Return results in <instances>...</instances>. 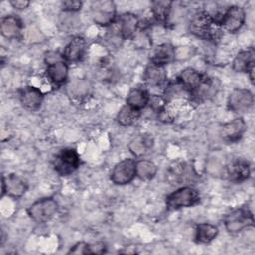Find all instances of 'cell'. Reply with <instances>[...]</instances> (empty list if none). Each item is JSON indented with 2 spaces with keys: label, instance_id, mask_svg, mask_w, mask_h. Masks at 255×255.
Masks as SVG:
<instances>
[{
  "label": "cell",
  "instance_id": "obj_27",
  "mask_svg": "<svg viewBox=\"0 0 255 255\" xmlns=\"http://www.w3.org/2000/svg\"><path fill=\"white\" fill-rule=\"evenodd\" d=\"M140 116V111L133 109L132 107L126 104L121 108L117 115V122L121 126H131L134 124Z\"/></svg>",
  "mask_w": 255,
  "mask_h": 255
},
{
  "label": "cell",
  "instance_id": "obj_2",
  "mask_svg": "<svg viewBox=\"0 0 255 255\" xmlns=\"http://www.w3.org/2000/svg\"><path fill=\"white\" fill-rule=\"evenodd\" d=\"M199 178L192 163L187 161H176L166 171V179L171 185L187 186L196 182Z\"/></svg>",
  "mask_w": 255,
  "mask_h": 255
},
{
  "label": "cell",
  "instance_id": "obj_24",
  "mask_svg": "<svg viewBox=\"0 0 255 255\" xmlns=\"http://www.w3.org/2000/svg\"><path fill=\"white\" fill-rule=\"evenodd\" d=\"M150 95L143 88H132L127 96V104L135 110L141 111L148 105Z\"/></svg>",
  "mask_w": 255,
  "mask_h": 255
},
{
  "label": "cell",
  "instance_id": "obj_4",
  "mask_svg": "<svg viewBox=\"0 0 255 255\" xmlns=\"http://www.w3.org/2000/svg\"><path fill=\"white\" fill-rule=\"evenodd\" d=\"M45 62L47 64L46 74L48 79L56 86L63 85L67 81L69 74V67L63 55L57 52H50L47 54Z\"/></svg>",
  "mask_w": 255,
  "mask_h": 255
},
{
  "label": "cell",
  "instance_id": "obj_8",
  "mask_svg": "<svg viewBox=\"0 0 255 255\" xmlns=\"http://www.w3.org/2000/svg\"><path fill=\"white\" fill-rule=\"evenodd\" d=\"M93 21L103 27H109L116 22L117 10L113 1L102 0L93 2L91 6Z\"/></svg>",
  "mask_w": 255,
  "mask_h": 255
},
{
  "label": "cell",
  "instance_id": "obj_30",
  "mask_svg": "<svg viewBox=\"0 0 255 255\" xmlns=\"http://www.w3.org/2000/svg\"><path fill=\"white\" fill-rule=\"evenodd\" d=\"M125 38L122 35L117 23H113L111 26H109V30L106 34V41L109 45H111L114 48H118L122 45Z\"/></svg>",
  "mask_w": 255,
  "mask_h": 255
},
{
  "label": "cell",
  "instance_id": "obj_9",
  "mask_svg": "<svg viewBox=\"0 0 255 255\" xmlns=\"http://www.w3.org/2000/svg\"><path fill=\"white\" fill-rule=\"evenodd\" d=\"M135 162L131 158H126L118 162L111 172V180L117 185H125L131 182L136 176Z\"/></svg>",
  "mask_w": 255,
  "mask_h": 255
},
{
  "label": "cell",
  "instance_id": "obj_25",
  "mask_svg": "<svg viewBox=\"0 0 255 255\" xmlns=\"http://www.w3.org/2000/svg\"><path fill=\"white\" fill-rule=\"evenodd\" d=\"M218 234L217 226L211 223H199L195 227L194 239L197 243L207 244L211 242Z\"/></svg>",
  "mask_w": 255,
  "mask_h": 255
},
{
  "label": "cell",
  "instance_id": "obj_26",
  "mask_svg": "<svg viewBox=\"0 0 255 255\" xmlns=\"http://www.w3.org/2000/svg\"><path fill=\"white\" fill-rule=\"evenodd\" d=\"M173 2L167 0H156L151 2V13L156 22L164 24L167 22Z\"/></svg>",
  "mask_w": 255,
  "mask_h": 255
},
{
  "label": "cell",
  "instance_id": "obj_29",
  "mask_svg": "<svg viewBox=\"0 0 255 255\" xmlns=\"http://www.w3.org/2000/svg\"><path fill=\"white\" fill-rule=\"evenodd\" d=\"M134 47L137 49H151L152 41L149 33L147 32L146 26H142L139 22L138 29L130 38Z\"/></svg>",
  "mask_w": 255,
  "mask_h": 255
},
{
  "label": "cell",
  "instance_id": "obj_11",
  "mask_svg": "<svg viewBox=\"0 0 255 255\" xmlns=\"http://www.w3.org/2000/svg\"><path fill=\"white\" fill-rule=\"evenodd\" d=\"M245 11L239 6H230L225 9L220 26L229 33H235L241 29L245 22Z\"/></svg>",
  "mask_w": 255,
  "mask_h": 255
},
{
  "label": "cell",
  "instance_id": "obj_19",
  "mask_svg": "<svg viewBox=\"0 0 255 255\" xmlns=\"http://www.w3.org/2000/svg\"><path fill=\"white\" fill-rule=\"evenodd\" d=\"M226 175L230 181L233 182H241L246 180L250 176V165L248 161L236 158L231 160L226 165Z\"/></svg>",
  "mask_w": 255,
  "mask_h": 255
},
{
  "label": "cell",
  "instance_id": "obj_32",
  "mask_svg": "<svg viewBox=\"0 0 255 255\" xmlns=\"http://www.w3.org/2000/svg\"><path fill=\"white\" fill-rule=\"evenodd\" d=\"M69 254H89V243L78 242L73 247H71Z\"/></svg>",
  "mask_w": 255,
  "mask_h": 255
},
{
  "label": "cell",
  "instance_id": "obj_10",
  "mask_svg": "<svg viewBox=\"0 0 255 255\" xmlns=\"http://www.w3.org/2000/svg\"><path fill=\"white\" fill-rule=\"evenodd\" d=\"M254 98L251 91L247 89H234L228 96L227 107L234 113L247 112L253 105Z\"/></svg>",
  "mask_w": 255,
  "mask_h": 255
},
{
  "label": "cell",
  "instance_id": "obj_7",
  "mask_svg": "<svg viewBox=\"0 0 255 255\" xmlns=\"http://www.w3.org/2000/svg\"><path fill=\"white\" fill-rule=\"evenodd\" d=\"M80 163V155L76 149L64 148L56 155L54 159V169L58 174L67 176L77 170Z\"/></svg>",
  "mask_w": 255,
  "mask_h": 255
},
{
  "label": "cell",
  "instance_id": "obj_1",
  "mask_svg": "<svg viewBox=\"0 0 255 255\" xmlns=\"http://www.w3.org/2000/svg\"><path fill=\"white\" fill-rule=\"evenodd\" d=\"M189 31L197 38L215 41L221 35V26L215 23L209 14L203 10L192 16L189 22Z\"/></svg>",
  "mask_w": 255,
  "mask_h": 255
},
{
  "label": "cell",
  "instance_id": "obj_12",
  "mask_svg": "<svg viewBox=\"0 0 255 255\" xmlns=\"http://www.w3.org/2000/svg\"><path fill=\"white\" fill-rule=\"evenodd\" d=\"M254 64L255 51L253 48H247L239 51L232 61V69L238 73H247L251 83H254Z\"/></svg>",
  "mask_w": 255,
  "mask_h": 255
},
{
  "label": "cell",
  "instance_id": "obj_16",
  "mask_svg": "<svg viewBox=\"0 0 255 255\" xmlns=\"http://www.w3.org/2000/svg\"><path fill=\"white\" fill-rule=\"evenodd\" d=\"M86 49V40L81 36H75L66 45L62 55L67 63H77L84 58Z\"/></svg>",
  "mask_w": 255,
  "mask_h": 255
},
{
  "label": "cell",
  "instance_id": "obj_31",
  "mask_svg": "<svg viewBox=\"0 0 255 255\" xmlns=\"http://www.w3.org/2000/svg\"><path fill=\"white\" fill-rule=\"evenodd\" d=\"M83 6V2L82 1H74V0H70V1H64L62 2V9L65 12H78L82 9Z\"/></svg>",
  "mask_w": 255,
  "mask_h": 255
},
{
  "label": "cell",
  "instance_id": "obj_14",
  "mask_svg": "<svg viewBox=\"0 0 255 255\" xmlns=\"http://www.w3.org/2000/svg\"><path fill=\"white\" fill-rule=\"evenodd\" d=\"M246 130V123L242 118H236L223 124L219 129L221 138L227 142L238 141Z\"/></svg>",
  "mask_w": 255,
  "mask_h": 255
},
{
  "label": "cell",
  "instance_id": "obj_18",
  "mask_svg": "<svg viewBox=\"0 0 255 255\" xmlns=\"http://www.w3.org/2000/svg\"><path fill=\"white\" fill-rule=\"evenodd\" d=\"M43 93L34 86H26L19 91V100L24 108L30 111L38 110L43 102Z\"/></svg>",
  "mask_w": 255,
  "mask_h": 255
},
{
  "label": "cell",
  "instance_id": "obj_33",
  "mask_svg": "<svg viewBox=\"0 0 255 255\" xmlns=\"http://www.w3.org/2000/svg\"><path fill=\"white\" fill-rule=\"evenodd\" d=\"M106 245L103 242L89 244V254H102L106 252Z\"/></svg>",
  "mask_w": 255,
  "mask_h": 255
},
{
  "label": "cell",
  "instance_id": "obj_22",
  "mask_svg": "<svg viewBox=\"0 0 255 255\" xmlns=\"http://www.w3.org/2000/svg\"><path fill=\"white\" fill-rule=\"evenodd\" d=\"M116 23L126 39H130L133 34L136 32L139 26V20L136 17V15L132 13H124L122 14L118 20H116Z\"/></svg>",
  "mask_w": 255,
  "mask_h": 255
},
{
  "label": "cell",
  "instance_id": "obj_13",
  "mask_svg": "<svg viewBox=\"0 0 255 255\" xmlns=\"http://www.w3.org/2000/svg\"><path fill=\"white\" fill-rule=\"evenodd\" d=\"M2 196L7 194L13 198L22 197L28 189L27 182L17 174L2 175Z\"/></svg>",
  "mask_w": 255,
  "mask_h": 255
},
{
  "label": "cell",
  "instance_id": "obj_34",
  "mask_svg": "<svg viewBox=\"0 0 255 255\" xmlns=\"http://www.w3.org/2000/svg\"><path fill=\"white\" fill-rule=\"evenodd\" d=\"M10 4L13 8H15L17 10H25L26 8L29 7L30 1H27V0H12V1H10Z\"/></svg>",
  "mask_w": 255,
  "mask_h": 255
},
{
  "label": "cell",
  "instance_id": "obj_23",
  "mask_svg": "<svg viewBox=\"0 0 255 255\" xmlns=\"http://www.w3.org/2000/svg\"><path fill=\"white\" fill-rule=\"evenodd\" d=\"M153 146V138L151 135L142 133L134 136L128 143L129 151L136 157L143 156Z\"/></svg>",
  "mask_w": 255,
  "mask_h": 255
},
{
  "label": "cell",
  "instance_id": "obj_15",
  "mask_svg": "<svg viewBox=\"0 0 255 255\" xmlns=\"http://www.w3.org/2000/svg\"><path fill=\"white\" fill-rule=\"evenodd\" d=\"M175 58L176 50L172 45L168 43H163L155 46L154 48H151L149 53L150 63L162 67L172 63Z\"/></svg>",
  "mask_w": 255,
  "mask_h": 255
},
{
  "label": "cell",
  "instance_id": "obj_28",
  "mask_svg": "<svg viewBox=\"0 0 255 255\" xmlns=\"http://www.w3.org/2000/svg\"><path fill=\"white\" fill-rule=\"evenodd\" d=\"M135 170L137 177L142 180H150L155 176L157 166L150 160L140 159L135 162Z\"/></svg>",
  "mask_w": 255,
  "mask_h": 255
},
{
  "label": "cell",
  "instance_id": "obj_17",
  "mask_svg": "<svg viewBox=\"0 0 255 255\" xmlns=\"http://www.w3.org/2000/svg\"><path fill=\"white\" fill-rule=\"evenodd\" d=\"M206 76L202 75L193 68L183 69L177 76L176 82L188 93L195 91L205 80Z\"/></svg>",
  "mask_w": 255,
  "mask_h": 255
},
{
  "label": "cell",
  "instance_id": "obj_5",
  "mask_svg": "<svg viewBox=\"0 0 255 255\" xmlns=\"http://www.w3.org/2000/svg\"><path fill=\"white\" fill-rule=\"evenodd\" d=\"M58 211V203L53 197L41 198L33 202L28 208L27 213L29 217L37 222L44 223L54 217Z\"/></svg>",
  "mask_w": 255,
  "mask_h": 255
},
{
  "label": "cell",
  "instance_id": "obj_3",
  "mask_svg": "<svg viewBox=\"0 0 255 255\" xmlns=\"http://www.w3.org/2000/svg\"><path fill=\"white\" fill-rule=\"evenodd\" d=\"M200 200L199 192L191 185L180 186L175 191L168 194L165 204L169 210H177L183 207H190L197 204Z\"/></svg>",
  "mask_w": 255,
  "mask_h": 255
},
{
  "label": "cell",
  "instance_id": "obj_20",
  "mask_svg": "<svg viewBox=\"0 0 255 255\" xmlns=\"http://www.w3.org/2000/svg\"><path fill=\"white\" fill-rule=\"evenodd\" d=\"M22 29V20L15 15H8L1 19L0 32L1 35L6 39H18L21 36Z\"/></svg>",
  "mask_w": 255,
  "mask_h": 255
},
{
  "label": "cell",
  "instance_id": "obj_6",
  "mask_svg": "<svg viewBox=\"0 0 255 255\" xmlns=\"http://www.w3.org/2000/svg\"><path fill=\"white\" fill-rule=\"evenodd\" d=\"M223 221L224 226L229 233L240 232L254 224L253 214L246 207H240L232 210L224 217Z\"/></svg>",
  "mask_w": 255,
  "mask_h": 255
},
{
  "label": "cell",
  "instance_id": "obj_21",
  "mask_svg": "<svg viewBox=\"0 0 255 255\" xmlns=\"http://www.w3.org/2000/svg\"><path fill=\"white\" fill-rule=\"evenodd\" d=\"M167 75L162 66L149 64L143 73V81L150 87H160L166 83Z\"/></svg>",
  "mask_w": 255,
  "mask_h": 255
}]
</instances>
